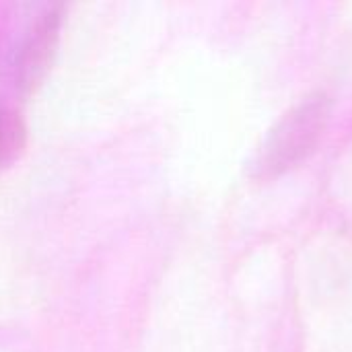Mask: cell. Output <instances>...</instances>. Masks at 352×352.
<instances>
[{
  "label": "cell",
  "instance_id": "7a4b0ae2",
  "mask_svg": "<svg viewBox=\"0 0 352 352\" xmlns=\"http://www.w3.org/2000/svg\"><path fill=\"white\" fill-rule=\"evenodd\" d=\"M62 14L60 6L58 8H47L39 21L31 27L29 35L19 47L14 70H16V85L23 89H31L45 72L56 39H58V27H60Z\"/></svg>",
  "mask_w": 352,
  "mask_h": 352
},
{
  "label": "cell",
  "instance_id": "3957f363",
  "mask_svg": "<svg viewBox=\"0 0 352 352\" xmlns=\"http://www.w3.org/2000/svg\"><path fill=\"white\" fill-rule=\"evenodd\" d=\"M25 144V124L21 116L0 105V165L12 161Z\"/></svg>",
  "mask_w": 352,
  "mask_h": 352
},
{
  "label": "cell",
  "instance_id": "6da1fadb",
  "mask_svg": "<svg viewBox=\"0 0 352 352\" xmlns=\"http://www.w3.org/2000/svg\"><path fill=\"white\" fill-rule=\"evenodd\" d=\"M330 101L320 93L303 99L270 132L264 144V171L276 175L307 159L326 128Z\"/></svg>",
  "mask_w": 352,
  "mask_h": 352
}]
</instances>
